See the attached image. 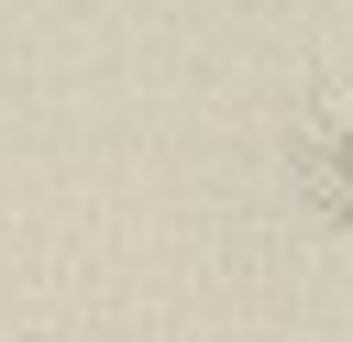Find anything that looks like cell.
<instances>
[{
    "mask_svg": "<svg viewBox=\"0 0 353 342\" xmlns=\"http://www.w3.org/2000/svg\"><path fill=\"white\" fill-rule=\"evenodd\" d=\"M287 188H298V210H309L320 232L353 243V77L298 110V132H287Z\"/></svg>",
    "mask_w": 353,
    "mask_h": 342,
    "instance_id": "6da1fadb",
    "label": "cell"
}]
</instances>
